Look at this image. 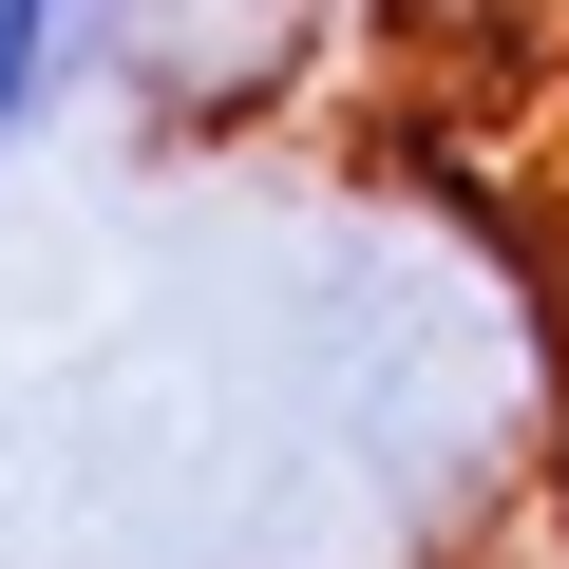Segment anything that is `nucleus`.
<instances>
[{"mask_svg": "<svg viewBox=\"0 0 569 569\" xmlns=\"http://www.w3.org/2000/svg\"><path fill=\"white\" fill-rule=\"evenodd\" d=\"M77 77H96V0H0V152H39Z\"/></svg>", "mask_w": 569, "mask_h": 569, "instance_id": "2", "label": "nucleus"}, {"mask_svg": "<svg viewBox=\"0 0 569 569\" xmlns=\"http://www.w3.org/2000/svg\"><path fill=\"white\" fill-rule=\"evenodd\" d=\"M323 0H96V77H133L152 114H247L284 96Z\"/></svg>", "mask_w": 569, "mask_h": 569, "instance_id": "1", "label": "nucleus"}]
</instances>
